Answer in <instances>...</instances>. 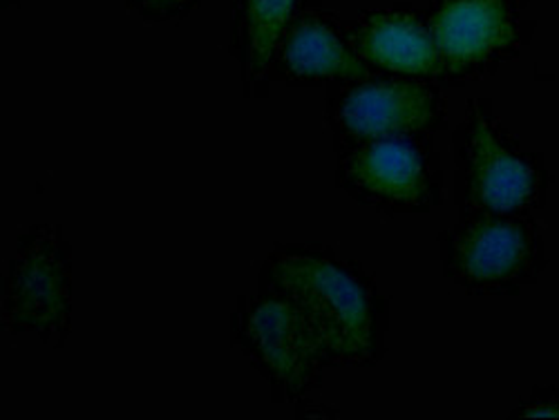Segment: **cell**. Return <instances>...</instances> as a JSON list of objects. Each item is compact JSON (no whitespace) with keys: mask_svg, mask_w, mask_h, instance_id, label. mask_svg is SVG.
Returning <instances> with one entry per match:
<instances>
[{"mask_svg":"<svg viewBox=\"0 0 559 420\" xmlns=\"http://www.w3.org/2000/svg\"><path fill=\"white\" fill-rule=\"evenodd\" d=\"M260 279L309 315L336 362L379 358L385 304L360 271L330 253L285 249L266 260Z\"/></svg>","mask_w":559,"mask_h":420,"instance_id":"6da1fadb","label":"cell"},{"mask_svg":"<svg viewBox=\"0 0 559 420\" xmlns=\"http://www.w3.org/2000/svg\"><path fill=\"white\" fill-rule=\"evenodd\" d=\"M233 334L273 392L287 400L313 389L322 367L336 362L309 315L273 289L262 287L240 307Z\"/></svg>","mask_w":559,"mask_h":420,"instance_id":"7a4b0ae2","label":"cell"},{"mask_svg":"<svg viewBox=\"0 0 559 420\" xmlns=\"http://www.w3.org/2000/svg\"><path fill=\"white\" fill-rule=\"evenodd\" d=\"M8 322L14 329L63 336L70 322V253L50 226L21 238L5 287Z\"/></svg>","mask_w":559,"mask_h":420,"instance_id":"3957f363","label":"cell"},{"mask_svg":"<svg viewBox=\"0 0 559 420\" xmlns=\"http://www.w3.org/2000/svg\"><path fill=\"white\" fill-rule=\"evenodd\" d=\"M443 255L445 268L456 283L490 289L524 277L537 257V242L520 221L479 217L450 232Z\"/></svg>","mask_w":559,"mask_h":420,"instance_id":"277c9868","label":"cell"},{"mask_svg":"<svg viewBox=\"0 0 559 420\" xmlns=\"http://www.w3.org/2000/svg\"><path fill=\"white\" fill-rule=\"evenodd\" d=\"M459 161L465 200L479 211L515 213L537 195L533 166L506 148L479 112L465 123Z\"/></svg>","mask_w":559,"mask_h":420,"instance_id":"5b68a950","label":"cell"},{"mask_svg":"<svg viewBox=\"0 0 559 420\" xmlns=\"http://www.w3.org/2000/svg\"><path fill=\"white\" fill-rule=\"evenodd\" d=\"M437 97L405 81L367 83L345 95L334 110L336 130L349 139H381L430 130L439 123Z\"/></svg>","mask_w":559,"mask_h":420,"instance_id":"8992f818","label":"cell"},{"mask_svg":"<svg viewBox=\"0 0 559 420\" xmlns=\"http://www.w3.org/2000/svg\"><path fill=\"white\" fill-rule=\"evenodd\" d=\"M343 177L352 191L383 206L426 208L435 197L430 157L405 142H377L354 151Z\"/></svg>","mask_w":559,"mask_h":420,"instance_id":"52a82bcc","label":"cell"},{"mask_svg":"<svg viewBox=\"0 0 559 420\" xmlns=\"http://www.w3.org/2000/svg\"><path fill=\"white\" fill-rule=\"evenodd\" d=\"M515 36L501 0H445L432 19L441 61L454 68L488 59Z\"/></svg>","mask_w":559,"mask_h":420,"instance_id":"ba28073f","label":"cell"},{"mask_svg":"<svg viewBox=\"0 0 559 420\" xmlns=\"http://www.w3.org/2000/svg\"><path fill=\"white\" fill-rule=\"evenodd\" d=\"M358 55L388 70L405 74H437L441 57L432 34L407 14H377L354 36Z\"/></svg>","mask_w":559,"mask_h":420,"instance_id":"9c48e42d","label":"cell"},{"mask_svg":"<svg viewBox=\"0 0 559 420\" xmlns=\"http://www.w3.org/2000/svg\"><path fill=\"white\" fill-rule=\"evenodd\" d=\"M280 59L289 74L300 79H360L365 74L334 29L316 16H305L292 27Z\"/></svg>","mask_w":559,"mask_h":420,"instance_id":"30bf717a","label":"cell"},{"mask_svg":"<svg viewBox=\"0 0 559 420\" xmlns=\"http://www.w3.org/2000/svg\"><path fill=\"white\" fill-rule=\"evenodd\" d=\"M294 5L296 0H236L233 38L249 79H258L269 65Z\"/></svg>","mask_w":559,"mask_h":420,"instance_id":"8fae6325","label":"cell"},{"mask_svg":"<svg viewBox=\"0 0 559 420\" xmlns=\"http://www.w3.org/2000/svg\"><path fill=\"white\" fill-rule=\"evenodd\" d=\"M136 5H142L148 14H173L183 8L186 0H134Z\"/></svg>","mask_w":559,"mask_h":420,"instance_id":"7c38bea8","label":"cell"}]
</instances>
